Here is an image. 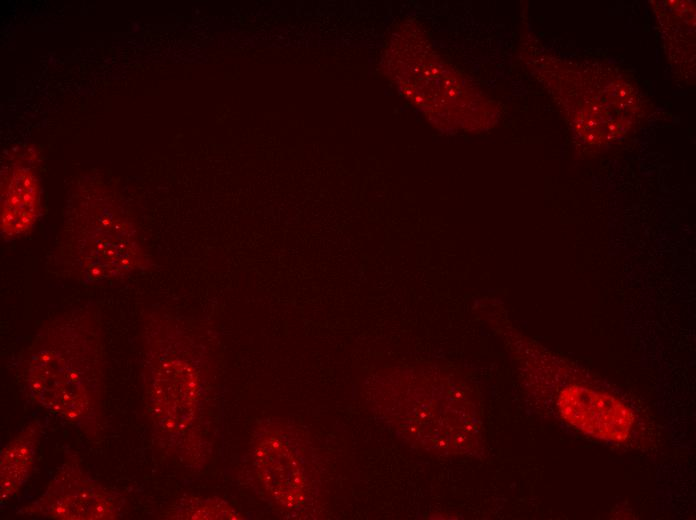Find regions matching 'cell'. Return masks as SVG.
<instances>
[{
  "instance_id": "6da1fadb",
  "label": "cell",
  "mask_w": 696,
  "mask_h": 520,
  "mask_svg": "<svg viewBox=\"0 0 696 520\" xmlns=\"http://www.w3.org/2000/svg\"><path fill=\"white\" fill-rule=\"evenodd\" d=\"M557 405L562 419L585 435L613 443L631 435L635 416L611 393L574 384L561 390Z\"/></svg>"
},
{
  "instance_id": "7a4b0ae2",
  "label": "cell",
  "mask_w": 696,
  "mask_h": 520,
  "mask_svg": "<svg viewBox=\"0 0 696 520\" xmlns=\"http://www.w3.org/2000/svg\"><path fill=\"white\" fill-rule=\"evenodd\" d=\"M39 212V186L28 168L14 167L1 189V231L14 238L28 231Z\"/></svg>"
},
{
  "instance_id": "3957f363",
  "label": "cell",
  "mask_w": 696,
  "mask_h": 520,
  "mask_svg": "<svg viewBox=\"0 0 696 520\" xmlns=\"http://www.w3.org/2000/svg\"><path fill=\"white\" fill-rule=\"evenodd\" d=\"M34 435L27 432L16 437L1 458V496L15 494L29 477L35 455Z\"/></svg>"
},
{
  "instance_id": "277c9868",
  "label": "cell",
  "mask_w": 696,
  "mask_h": 520,
  "mask_svg": "<svg viewBox=\"0 0 696 520\" xmlns=\"http://www.w3.org/2000/svg\"><path fill=\"white\" fill-rule=\"evenodd\" d=\"M198 505H191L190 507L181 508L183 510H190V512H185L179 514L178 518H189V519H212V518H226V519H238L239 515L225 503L216 504L212 500H197Z\"/></svg>"
}]
</instances>
